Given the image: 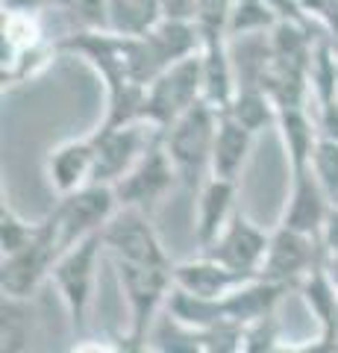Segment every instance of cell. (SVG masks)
<instances>
[{"instance_id":"d4e9b609","label":"cell","mask_w":338,"mask_h":353,"mask_svg":"<svg viewBox=\"0 0 338 353\" xmlns=\"http://www.w3.org/2000/svg\"><path fill=\"white\" fill-rule=\"evenodd\" d=\"M41 221H27L21 218L9 203L0 206V253L12 256V253L24 250L32 239L39 236Z\"/></svg>"},{"instance_id":"6da1fadb","label":"cell","mask_w":338,"mask_h":353,"mask_svg":"<svg viewBox=\"0 0 338 353\" xmlns=\"http://www.w3.org/2000/svg\"><path fill=\"white\" fill-rule=\"evenodd\" d=\"M218 121H221V112L200 101L182 118L173 121L168 130H159L162 145H165L173 168H177L180 185L189 194H198L203 183L212 176V148L218 136Z\"/></svg>"},{"instance_id":"3957f363","label":"cell","mask_w":338,"mask_h":353,"mask_svg":"<svg viewBox=\"0 0 338 353\" xmlns=\"http://www.w3.org/2000/svg\"><path fill=\"white\" fill-rule=\"evenodd\" d=\"M106 253L103 233H94L83 239L80 245L59 253L56 265L50 271V283L56 285L62 297V306L68 312V321L74 333H83L89 324V309L94 301V285H97V268Z\"/></svg>"},{"instance_id":"4fadbf2b","label":"cell","mask_w":338,"mask_h":353,"mask_svg":"<svg viewBox=\"0 0 338 353\" xmlns=\"http://www.w3.org/2000/svg\"><path fill=\"white\" fill-rule=\"evenodd\" d=\"M288 174H291V185H288V201H286V209H282L279 224L288 230H297V233L324 239V227L332 212V201L321 189L318 176L312 174V165Z\"/></svg>"},{"instance_id":"7402d4cb","label":"cell","mask_w":338,"mask_h":353,"mask_svg":"<svg viewBox=\"0 0 338 353\" xmlns=\"http://www.w3.org/2000/svg\"><path fill=\"white\" fill-rule=\"evenodd\" d=\"M147 345L150 353H206V333L182 324L165 309L150 330Z\"/></svg>"},{"instance_id":"9c48e42d","label":"cell","mask_w":338,"mask_h":353,"mask_svg":"<svg viewBox=\"0 0 338 353\" xmlns=\"http://www.w3.org/2000/svg\"><path fill=\"white\" fill-rule=\"evenodd\" d=\"M103 245L112 259L150 265V268H173L171 253L162 245L154 221L138 209H118L112 221L103 227Z\"/></svg>"},{"instance_id":"1f68e13d","label":"cell","mask_w":338,"mask_h":353,"mask_svg":"<svg viewBox=\"0 0 338 353\" xmlns=\"http://www.w3.org/2000/svg\"><path fill=\"white\" fill-rule=\"evenodd\" d=\"M326 274H330V280L335 285V292H338V253H326Z\"/></svg>"},{"instance_id":"603a6c76","label":"cell","mask_w":338,"mask_h":353,"mask_svg":"<svg viewBox=\"0 0 338 353\" xmlns=\"http://www.w3.org/2000/svg\"><path fill=\"white\" fill-rule=\"evenodd\" d=\"M162 18V0H109V30L118 36H141Z\"/></svg>"},{"instance_id":"83f0119b","label":"cell","mask_w":338,"mask_h":353,"mask_svg":"<svg viewBox=\"0 0 338 353\" xmlns=\"http://www.w3.org/2000/svg\"><path fill=\"white\" fill-rule=\"evenodd\" d=\"M68 353H118L115 339H80Z\"/></svg>"},{"instance_id":"5b68a950","label":"cell","mask_w":338,"mask_h":353,"mask_svg":"<svg viewBox=\"0 0 338 353\" xmlns=\"http://www.w3.org/2000/svg\"><path fill=\"white\" fill-rule=\"evenodd\" d=\"M177 185H180L177 168H173L168 150L162 145V132L156 130L154 141H150L147 150L141 153V159L133 165V171L121 176L112 189H115L121 209H138V212L154 215Z\"/></svg>"},{"instance_id":"f1b7e54d","label":"cell","mask_w":338,"mask_h":353,"mask_svg":"<svg viewBox=\"0 0 338 353\" xmlns=\"http://www.w3.org/2000/svg\"><path fill=\"white\" fill-rule=\"evenodd\" d=\"M318 24L326 30V36L338 41V0H324L321 15H318Z\"/></svg>"},{"instance_id":"4316f807","label":"cell","mask_w":338,"mask_h":353,"mask_svg":"<svg viewBox=\"0 0 338 353\" xmlns=\"http://www.w3.org/2000/svg\"><path fill=\"white\" fill-rule=\"evenodd\" d=\"M286 350L288 353H338V333H321L318 330L315 339L294 341V345L286 341Z\"/></svg>"},{"instance_id":"2e32d148","label":"cell","mask_w":338,"mask_h":353,"mask_svg":"<svg viewBox=\"0 0 338 353\" xmlns=\"http://www.w3.org/2000/svg\"><path fill=\"white\" fill-rule=\"evenodd\" d=\"M238 183L221 180V176H209L198 192V218H194V241L198 250L209 248L212 241L224 233L230 218L238 212Z\"/></svg>"},{"instance_id":"484cf974","label":"cell","mask_w":338,"mask_h":353,"mask_svg":"<svg viewBox=\"0 0 338 353\" xmlns=\"http://www.w3.org/2000/svg\"><path fill=\"white\" fill-rule=\"evenodd\" d=\"M312 174L318 176L321 189L332 201V206H338V139L321 132L315 153H312Z\"/></svg>"},{"instance_id":"f546056e","label":"cell","mask_w":338,"mask_h":353,"mask_svg":"<svg viewBox=\"0 0 338 353\" xmlns=\"http://www.w3.org/2000/svg\"><path fill=\"white\" fill-rule=\"evenodd\" d=\"M3 12H45L47 6H53L50 0H0Z\"/></svg>"},{"instance_id":"52a82bcc","label":"cell","mask_w":338,"mask_h":353,"mask_svg":"<svg viewBox=\"0 0 338 353\" xmlns=\"http://www.w3.org/2000/svg\"><path fill=\"white\" fill-rule=\"evenodd\" d=\"M200 101H203V57L194 53V57L177 62L173 68H168L147 85L145 121L154 130H168L173 121L182 118Z\"/></svg>"},{"instance_id":"8992f818","label":"cell","mask_w":338,"mask_h":353,"mask_svg":"<svg viewBox=\"0 0 338 353\" xmlns=\"http://www.w3.org/2000/svg\"><path fill=\"white\" fill-rule=\"evenodd\" d=\"M59 253H62L59 227L56 218L47 212V218L39 227V236L24 250L3 256V262H0V292L6 297H27V301H32L41 285L50 283V271L56 265Z\"/></svg>"},{"instance_id":"7a4b0ae2","label":"cell","mask_w":338,"mask_h":353,"mask_svg":"<svg viewBox=\"0 0 338 353\" xmlns=\"http://www.w3.org/2000/svg\"><path fill=\"white\" fill-rule=\"evenodd\" d=\"M59 41H50L39 12H3V48H0V83L3 88L24 85L50 68Z\"/></svg>"},{"instance_id":"7c38bea8","label":"cell","mask_w":338,"mask_h":353,"mask_svg":"<svg viewBox=\"0 0 338 353\" xmlns=\"http://www.w3.org/2000/svg\"><path fill=\"white\" fill-rule=\"evenodd\" d=\"M156 130L150 124H127L115 130H94L97 139V162L92 183L115 185L121 176L133 171V165L141 159V153L154 141Z\"/></svg>"},{"instance_id":"44dd1931","label":"cell","mask_w":338,"mask_h":353,"mask_svg":"<svg viewBox=\"0 0 338 353\" xmlns=\"http://www.w3.org/2000/svg\"><path fill=\"white\" fill-rule=\"evenodd\" d=\"M297 294L303 297L312 318L318 321L321 333H338V292L330 280V274H326V265H318V268L309 271L300 280Z\"/></svg>"},{"instance_id":"ba28073f","label":"cell","mask_w":338,"mask_h":353,"mask_svg":"<svg viewBox=\"0 0 338 353\" xmlns=\"http://www.w3.org/2000/svg\"><path fill=\"white\" fill-rule=\"evenodd\" d=\"M118 209L121 206H118L112 185L92 183V185H83V189L59 197V203L50 209V215L56 218L62 250L80 245L83 239H89L94 233H103V227L112 221Z\"/></svg>"},{"instance_id":"d6986e66","label":"cell","mask_w":338,"mask_h":353,"mask_svg":"<svg viewBox=\"0 0 338 353\" xmlns=\"http://www.w3.org/2000/svg\"><path fill=\"white\" fill-rule=\"evenodd\" d=\"M226 115L233 121H238L247 132H253L259 136L262 130H271L277 127L279 121V109L274 103V97L268 94L265 85H256V83H244L235 88V97L230 109H226Z\"/></svg>"},{"instance_id":"d6a6232c","label":"cell","mask_w":338,"mask_h":353,"mask_svg":"<svg viewBox=\"0 0 338 353\" xmlns=\"http://www.w3.org/2000/svg\"><path fill=\"white\" fill-rule=\"evenodd\" d=\"M332 41H335V39H332ZM335 50H338V41H335Z\"/></svg>"},{"instance_id":"30bf717a","label":"cell","mask_w":338,"mask_h":353,"mask_svg":"<svg viewBox=\"0 0 338 353\" xmlns=\"http://www.w3.org/2000/svg\"><path fill=\"white\" fill-rule=\"evenodd\" d=\"M326 253L330 250L324 248V239L297 233V230H288L279 224L271 233V245H268L259 277L271 283H288L297 289L300 280L309 271H315L318 265L326 262Z\"/></svg>"},{"instance_id":"277c9868","label":"cell","mask_w":338,"mask_h":353,"mask_svg":"<svg viewBox=\"0 0 338 353\" xmlns=\"http://www.w3.org/2000/svg\"><path fill=\"white\" fill-rule=\"evenodd\" d=\"M112 262L129 312L127 333L136 339H147L156 318L165 312L168 297L173 292V268H150V265H136L121 259Z\"/></svg>"},{"instance_id":"8fae6325","label":"cell","mask_w":338,"mask_h":353,"mask_svg":"<svg viewBox=\"0 0 338 353\" xmlns=\"http://www.w3.org/2000/svg\"><path fill=\"white\" fill-rule=\"evenodd\" d=\"M268 245H271L268 230H262L256 221L244 212V209H238V212L230 218V224L224 227V233L218 236L209 248H203L198 253L226 265V268H233V271L259 277L262 262H265V253H268Z\"/></svg>"},{"instance_id":"ffe728a7","label":"cell","mask_w":338,"mask_h":353,"mask_svg":"<svg viewBox=\"0 0 338 353\" xmlns=\"http://www.w3.org/2000/svg\"><path fill=\"white\" fill-rule=\"evenodd\" d=\"M36 306L27 297H6L0 301V353H27L36 336Z\"/></svg>"},{"instance_id":"5bb4252c","label":"cell","mask_w":338,"mask_h":353,"mask_svg":"<svg viewBox=\"0 0 338 353\" xmlns=\"http://www.w3.org/2000/svg\"><path fill=\"white\" fill-rule=\"evenodd\" d=\"M250 280H256L253 274L233 271L221 262L203 256V253H198L194 259L173 265V289L194 294V297H203V301H218V297L235 292L238 285H244Z\"/></svg>"},{"instance_id":"ac0fdd59","label":"cell","mask_w":338,"mask_h":353,"mask_svg":"<svg viewBox=\"0 0 338 353\" xmlns=\"http://www.w3.org/2000/svg\"><path fill=\"white\" fill-rule=\"evenodd\" d=\"M277 130H279L282 148H286L288 171L309 168L315 145H318V139H321V124L312 121L309 109H279Z\"/></svg>"},{"instance_id":"e0dca14e","label":"cell","mask_w":338,"mask_h":353,"mask_svg":"<svg viewBox=\"0 0 338 353\" xmlns=\"http://www.w3.org/2000/svg\"><path fill=\"white\" fill-rule=\"evenodd\" d=\"M256 136L247 132L238 121H233L226 112H221L218 121V136H215V148H212V176L221 180H242V171L250 159Z\"/></svg>"},{"instance_id":"9a60e30c","label":"cell","mask_w":338,"mask_h":353,"mask_svg":"<svg viewBox=\"0 0 338 353\" xmlns=\"http://www.w3.org/2000/svg\"><path fill=\"white\" fill-rule=\"evenodd\" d=\"M94 162H97V139L92 132V136L71 139V141H62L59 148H53L47 153L45 171L50 185L59 192V197H65L83 189V185H92Z\"/></svg>"},{"instance_id":"4dcf8cb0","label":"cell","mask_w":338,"mask_h":353,"mask_svg":"<svg viewBox=\"0 0 338 353\" xmlns=\"http://www.w3.org/2000/svg\"><path fill=\"white\" fill-rule=\"evenodd\" d=\"M324 248L330 253H338V206H332L330 218H326V227H324Z\"/></svg>"},{"instance_id":"cb8c5ba5","label":"cell","mask_w":338,"mask_h":353,"mask_svg":"<svg viewBox=\"0 0 338 353\" xmlns=\"http://www.w3.org/2000/svg\"><path fill=\"white\" fill-rule=\"evenodd\" d=\"M279 24L277 12L268 6V0H230V15H226V32L233 39L262 36Z\"/></svg>"}]
</instances>
